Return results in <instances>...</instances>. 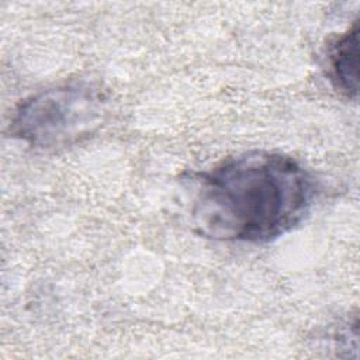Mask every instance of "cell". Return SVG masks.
<instances>
[{
    "label": "cell",
    "instance_id": "6da1fadb",
    "mask_svg": "<svg viewBox=\"0 0 360 360\" xmlns=\"http://www.w3.org/2000/svg\"><path fill=\"white\" fill-rule=\"evenodd\" d=\"M315 195L312 174L292 156L242 152L195 176L191 225L218 242L269 243L305 219Z\"/></svg>",
    "mask_w": 360,
    "mask_h": 360
},
{
    "label": "cell",
    "instance_id": "7a4b0ae2",
    "mask_svg": "<svg viewBox=\"0 0 360 360\" xmlns=\"http://www.w3.org/2000/svg\"><path fill=\"white\" fill-rule=\"evenodd\" d=\"M108 97L101 87L84 82H68L27 97L15 108L11 135L38 149L75 145L104 124Z\"/></svg>",
    "mask_w": 360,
    "mask_h": 360
},
{
    "label": "cell",
    "instance_id": "3957f363",
    "mask_svg": "<svg viewBox=\"0 0 360 360\" xmlns=\"http://www.w3.org/2000/svg\"><path fill=\"white\" fill-rule=\"evenodd\" d=\"M328 77L347 98L359 94V22L342 34L328 52Z\"/></svg>",
    "mask_w": 360,
    "mask_h": 360
}]
</instances>
